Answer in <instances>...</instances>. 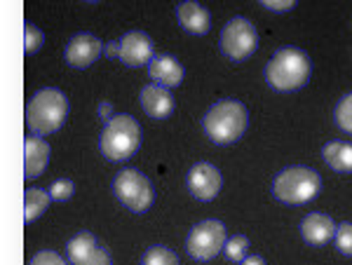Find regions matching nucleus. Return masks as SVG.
<instances>
[{"instance_id": "f257e3e1", "label": "nucleus", "mask_w": 352, "mask_h": 265, "mask_svg": "<svg viewBox=\"0 0 352 265\" xmlns=\"http://www.w3.org/2000/svg\"><path fill=\"white\" fill-rule=\"evenodd\" d=\"M249 127V111L237 99H221L202 117V129L207 139L217 146L235 143L244 137Z\"/></svg>"}, {"instance_id": "f03ea898", "label": "nucleus", "mask_w": 352, "mask_h": 265, "mask_svg": "<svg viewBox=\"0 0 352 265\" xmlns=\"http://www.w3.org/2000/svg\"><path fill=\"white\" fill-rule=\"evenodd\" d=\"M312 61L298 47H280L265 64V84L275 92H296L310 80Z\"/></svg>"}, {"instance_id": "7ed1b4c3", "label": "nucleus", "mask_w": 352, "mask_h": 265, "mask_svg": "<svg viewBox=\"0 0 352 265\" xmlns=\"http://www.w3.org/2000/svg\"><path fill=\"white\" fill-rule=\"evenodd\" d=\"M68 111H71V106H68V99L61 89H38L26 106V125L31 129V134L47 137V134L59 132L66 125Z\"/></svg>"}, {"instance_id": "20e7f679", "label": "nucleus", "mask_w": 352, "mask_h": 265, "mask_svg": "<svg viewBox=\"0 0 352 265\" xmlns=\"http://www.w3.org/2000/svg\"><path fill=\"white\" fill-rule=\"evenodd\" d=\"M141 125L127 113H116L99 134V150L106 160L124 162L141 146Z\"/></svg>"}, {"instance_id": "39448f33", "label": "nucleus", "mask_w": 352, "mask_h": 265, "mask_svg": "<svg viewBox=\"0 0 352 265\" xmlns=\"http://www.w3.org/2000/svg\"><path fill=\"white\" fill-rule=\"evenodd\" d=\"M322 190V176L310 167H287L272 181V195L282 205H308Z\"/></svg>"}, {"instance_id": "423d86ee", "label": "nucleus", "mask_w": 352, "mask_h": 265, "mask_svg": "<svg viewBox=\"0 0 352 265\" xmlns=\"http://www.w3.org/2000/svg\"><path fill=\"white\" fill-rule=\"evenodd\" d=\"M113 195L134 214H146L155 202V190L139 169H122L113 178Z\"/></svg>"}, {"instance_id": "0eeeda50", "label": "nucleus", "mask_w": 352, "mask_h": 265, "mask_svg": "<svg viewBox=\"0 0 352 265\" xmlns=\"http://www.w3.org/2000/svg\"><path fill=\"white\" fill-rule=\"evenodd\" d=\"M221 52L226 59L242 64L258 49V33L254 24L244 16H232L221 31Z\"/></svg>"}, {"instance_id": "6e6552de", "label": "nucleus", "mask_w": 352, "mask_h": 265, "mask_svg": "<svg viewBox=\"0 0 352 265\" xmlns=\"http://www.w3.org/2000/svg\"><path fill=\"white\" fill-rule=\"evenodd\" d=\"M228 235H226V225L217 221V218H207L200 221L197 225H192V230L186 238V251L190 258L195 261H212L223 251Z\"/></svg>"}, {"instance_id": "1a4fd4ad", "label": "nucleus", "mask_w": 352, "mask_h": 265, "mask_svg": "<svg viewBox=\"0 0 352 265\" xmlns=\"http://www.w3.org/2000/svg\"><path fill=\"white\" fill-rule=\"evenodd\" d=\"M221 185H223V176L214 165L209 162H197L190 167L188 176H186V188L188 193L195 197L197 202H212L217 200L221 193Z\"/></svg>"}, {"instance_id": "9d476101", "label": "nucleus", "mask_w": 352, "mask_h": 265, "mask_svg": "<svg viewBox=\"0 0 352 265\" xmlns=\"http://www.w3.org/2000/svg\"><path fill=\"white\" fill-rule=\"evenodd\" d=\"M101 54H104V45L99 38L92 33H76L66 45L64 59L73 69H89Z\"/></svg>"}, {"instance_id": "9b49d317", "label": "nucleus", "mask_w": 352, "mask_h": 265, "mask_svg": "<svg viewBox=\"0 0 352 265\" xmlns=\"http://www.w3.org/2000/svg\"><path fill=\"white\" fill-rule=\"evenodd\" d=\"M155 56L153 41L144 31H129L120 38V61L129 69H141L148 66Z\"/></svg>"}, {"instance_id": "f8f14e48", "label": "nucleus", "mask_w": 352, "mask_h": 265, "mask_svg": "<svg viewBox=\"0 0 352 265\" xmlns=\"http://www.w3.org/2000/svg\"><path fill=\"white\" fill-rule=\"evenodd\" d=\"M336 228L333 218L329 214H308V216L300 221V238L305 240V244L310 246H324L336 238Z\"/></svg>"}, {"instance_id": "ddd939ff", "label": "nucleus", "mask_w": 352, "mask_h": 265, "mask_svg": "<svg viewBox=\"0 0 352 265\" xmlns=\"http://www.w3.org/2000/svg\"><path fill=\"white\" fill-rule=\"evenodd\" d=\"M139 101H141V108L146 111V115H151L153 120H167V117L174 113V106H176L172 92L157 82L146 84V87L141 89Z\"/></svg>"}, {"instance_id": "4468645a", "label": "nucleus", "mask_w": 352, "mask_h": 265, "mask_svg": "<svg viewBox=\"0 0 352 265\" xmlns=\"http://www.w3.org/2000/svg\"><path fill=\"white\" fill-rule=\"evenodd\" d=\"M176 19L192 36H204L212 28V14L197 0H184L176 5Z\"/></svg>"}, {"instance_id": "2eb2a0df", "label": "nucleus", "mask_w": 352, "mask_h": 265, "mask_svg": "<svg viewBox=\"0 0 352 265\" xmlns=\"http://www.w3.org/2000/svg\"><path fill=\"white\" fill-rule=\"evenodd\" d=\"M24 153H26L24 176H26V181H33V178H38L45 172L52 150H50V143L43 137L31 134V137H26L24 141Z\"/></svg>"}, {"instance_id": "dca6fc26", "label": "nucleus", "mask_w": 352, "mask_h": 265, "mask_svg": "<svg viewBox=\"0 0 352 265\" xmlns=\"http://www.w3.org/2000/svg\"><path fill=\"white\" fill-rule=\"evenodd\" d=\"M148 76L162 87L172 89L184 82V66L169 54H155L148 64Z\"/></svg>"}, {"instance_id": "f3484780", "label": "nucleus", "mask_w": 352, "mask_h": 265, "mask_svg": "<svg viewBox=\"0 0 352 265\" xmlns=\"http://www.w3.org/2000/svg\"><path fill=\"white\" fill-rule=\"evenodd\" d=\"M322 157L333 172L350 174L352 172V146L348 141H329L322 148Z\"/></svg>"}, {"instance_id": "a211bd4d", "label": "nucleus", "mask_w": 352, "mask_h": 265, "mask_svg": "<svg viewBox=\"0 0 352 265\" xmlns=\"http://www.w3.org/2000/svg\"><path fill=\"white\" fill-rule=\"evenodd\" d=\"M99 246V242L92 233H87V230H82V233H78L76 238L66 244V253H68V263L73 265H82L87 261L89 256H92V251Z\"/></svg>"}, {"instance_id": "6ab92c4d", "label": "nucleus", "mask_w": 352, "mask_h": 265, "mask_svg": "<svg viewBox=\"0 0 352 265\" xmlns=\"http://www.w3.org/2000/svg\"><path fill=\"white\" fill-rule=\"evenodd\" d=\"M52 197L45 193L43 188H28L24 195V209H26V223H33L36 218H41L47 211Z\"/></svg>"}, {"instance_id": "aec40b11", "label": "nucleus", "mask_w": 352, "mask_h": 265, "mask_svg": "<svg viewBox=\"0 0 352 265\" xmlns=\"http://www.w3.org/2000/svg\"><path fill=\"white\" fill-rule=\"evenodd\" d=\"M141 265H181L179 256L162 244H153L141 256Z\"/></svg>"}, {"instance_id": "412c9836", "label": "nucleus", "mask_w": 352, "mask_h": 265, "mask_svg": "<svg viewBox=\"0 0 352 265\" xmlns=\"http://www.w3.org/2000/svg\"><path fill=\"white\" fill-rule=\"evenodd\" d=\"M333 122H336L343 132L352 134V92L345 94V97L336 104V111H333Z\"/></svg>"}, {"instance_id": "4be33fe9", "label": "nucleus", "mask_w": 352, "mask_h": 265, "mask_svg": "<svg viewBox=\"0 0 352 265\" xmlns=\"http://www.w3.org/2000/svg\"><path fill=\"white\" fill-rule=\"evenodd\" d=\"M247 251H249V240L244 238V235H235V238H230L223 246L226 258L232 263H242L244 258H247Z\"/></svg>"}, {"instance_id": "5701e85b", "label": "nucleus", "mask_w": 352, "mask_h": 265, "mask_svg": "<svg viewBox=\"0 0 352 265\" xmlns=\"http://www.w3.org/2000/svg\"><path fill=\"white\" fill-rule=\"evenodd\" d=\"M333 244H336L338 253H343V256H352V223L343 221L336 228V238H333Z\"/></svg>"}, {"instance_id": "b1692460", "label": "nucleus", "mask_w": 352, "mask_h": 265, "mask_svg": "<svg viewBox=\"0 0 352 265\" xmlns=\"http://www.w3.org/2000/svg\"><path fill=\"white\" fill-rule=\"evenodd\" d=\"M24 38H26V54H36L41 52V47L45 45V33L36 24L26 21L24 24Z\"/></svg>"}, {"instance_id": "393cba45", "label": "nucleus", "mask_w": 352, "mask_h": 265, "mask_svg": "<svg viewBox=\"0 0 352 265\" xmlns=\"http://www.w3.org/2000/svg\"><path fill=\"white\" fill-rule=\"evenodd\" d=\"M73 193H76V183L71 178H56V181L50 185V197L54 202H66L71 200Z\"/></svg>"}, {"instance_id": "a878e982", "label": "nucleus", "mask_w": 352, "mask_h": 265, "mask_svg": "<svg viewBox=\"0 0 352 265\" xmlns=\"http://www.w3.org/2000/svg\"><path fill=\"white\" fill-rule=\"evenodd\" d=\"M31 265H66V261L56 251H38Z\"/></svg>"}, {"instance_id": "bb28decb", "label": "nucleus", "mask_w": 352, "mask_h": 265, "mask_svg": "<svg viewBox=\"0 0 352 265\" xmlns=\"http://www.w3.org/2000/svg\"><path fill=\"white\" fill-rule=\"evenodd\" d=\"M258 3L270 12H289L296 8V0H258Z\"/></svg>"}, {"instance_id": "cd10ccee", "label": "nucleus", "mask_w": 352, "mask_h": 265, "mask_svg": "<svg viewBox=\"0 0 352 265\" xmlns=\"http://www.w3.org/2000/svg\"><path fill=\"white\" fill-rule=\"evenodd\" d=\"M82 265H111V253L106 251L104 246H96L92 251V256H89Z\"/></svg>"}, {"instance_id": "c85d7f7f", "label": "nucleus", "mask_w": 352, "mask_h": 265, "mask_svg": "<svg viewBox=\"0 0 352 265\" xmlns=\"http://www.w3.org/2000/svg\"><path fill=\"white\" fill-rule=\"evenodd\" d=\"M104 54L109 56V59H118V61H120V41H113V43L106 45Z\"/></svg>"}, {"instance_id": "c756f323", "label": "nucleus", "mask_w": 352, "mask_h": 265, "mask_svg": "<svg viewBox=\"0 0 352 265\" xmlns=\"http://www.w3.org/2000/svg\"><path fill=\"white\" fill-rule=\"evenodd\" d=\"M111 104H106V101H101V104H99V117H101V120H106V122H109L111 120Z\"/></svg>"}, {"instance_id": "7c9ffc66", "label": "nucleus", "mask_w": 352, "mask_h": 265, "mask_svg": "<svg viewBox=\"0 0 352 265\" xmlns=\"http://www.w3.org/2000/svg\"><path fill=\"white\" fill-rule=\"evenodd\" d=\"M242 265H265V261L261 256H256V253H254V256H247L242 261Z\"/></svg>"}, {"instance_id": "2f4dec72", "label": "nucleus", "mask_w": 352, "mask_h": 265, "mask_svg": "<svg viewBox=\"0 0 352 265\" xmlns=\"http://www.w3.org/2000/svg\"><path fill=\"white\" fill-rule=\"evenodd\" d=\"M85 3H101V0H85Z\"/></svg>"}]
</instances>
